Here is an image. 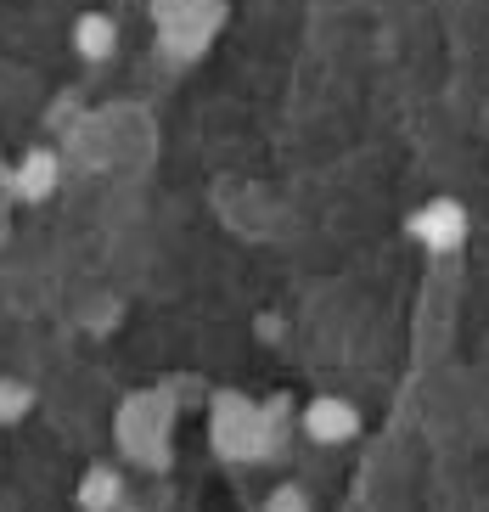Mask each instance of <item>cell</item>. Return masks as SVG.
Instances as JSON below:
<instances>
[{"instance_id": "1", "label": "cell", "mask_w": 489, "mask_h": 512, "mask_svg": "<svg viewBox=\"0 0 489 512\" xmlns=\"http://www.w3.org/2000/svg\"><path fill=\"white\" fill-rule=\"evenodd\" d=\"M405 231H411V242H422L428 254H456L461 242H467V209H461L456 197H433V203H422V209L405 220Z\"/></svg>"}, {"instance_id": "2", "label": "cell", "mask_w": 489, "mask_h": 512, "mask_svg": "<svg viewBox=\"0 0 489 512\" xmlns=\"http://www.w3.org/2000/svg\"><path fill=\"white\" fill-rule=\"evenodd\" d=\"M304 434H310L315 445H343V439L360 434V411L349 406V400H338V394H321V400H310V411H304Z\"/></svg>"}, {"instance_id": "3", "label": "cell", "mask_w": 489, "mask_h": 512, "mask_svg": "<svg viewBox=\"0 0 489 512\" xmlns=\"http://www.w3.org/2000/svg\"><path fill=\"white\" fill-rule=\"evenodd\" d=\"M74 46L85 51V57H107V51H113V23H107V17H79Z\"/></svg>"}, {"instance_id": "4", "label": "cell", "mask_w": 489, "mask_h": 512, "mask_svg": "<svg viewBox=\"0 0 489 512\" xmlns=\"http://www.w3.org/2000/svg\"><path fill=\"white\" fill-rule=\"evenodd\" d=\"M265 512H310V496H304L298 484H282V490L265 501Z\"/></svg>"}, {"instance_id": "5", "label": "cell", "mask_w": 489, "mask_h": 512, "mask_svg": "<svg viewBox=\"0 0 489 512\" xmlns=\"http://www.w3.org/2000/svg\"><path fill=\"white\" fill-rule=\"evenodd\" d=\"M51 175H57V169H51V158H29V164H23V192H45V186H51Z\"/></svg>"}, {"instance_id": "6", "label": "cell", "mask_w": 489, "mask_h": 512, "mask_svg": "<svg viewBox=\"0 0 489 512\" xmlns=\"http://www.w3.org/2000/svg\"><path fill=\"white\" fill-rule=\"evenodd\" d=\"M23 406H29V389H17V383H0V422L17 417Z\"/></svg>"}]
</instances>
